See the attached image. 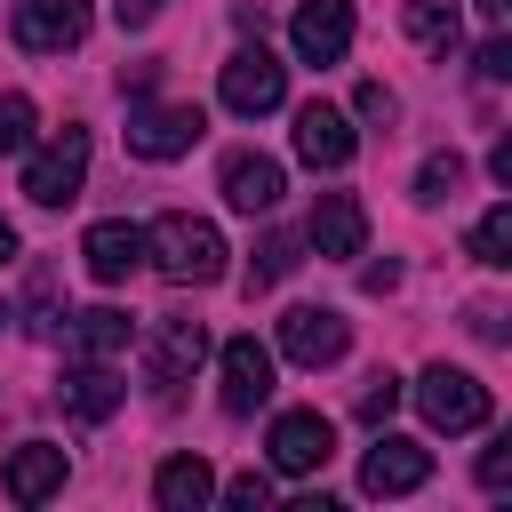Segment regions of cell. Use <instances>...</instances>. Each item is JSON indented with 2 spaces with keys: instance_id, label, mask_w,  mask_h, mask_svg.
I'll use <instances>...</instances> for the list:
<instances>
[{
  "instance_id": "1",
  "label": "cell",
  "mask_w": 512,
  "mask_h": 512,
  "mask_svg": "<svg viewBox=\"0 0 512 512\" xmlns=\"http://www.w3.org/2000/svg\"><path fill=\"white\" fill-rule=\"evenodd\" d=\"M144 256H152V272L160 280H176V288H208V280H224V232L208 224V216H184V208H168V216H152L144 224Z\"/></svg>"
},
{
  "instance_id": "24",
  "label": "cell",
  "mask_w": 512,
  "mask_h": 512,
  "mask_svg": "<svg viewBox=\"0 0 512 512\" xmlns=\"http://www.w3.org/2000/svg\"><path fill=\"white\" fill-rule=\"evenodd\" d=\"M456 184H464V152H432V160L416 168V200H424V208H440Z\"/></svg>"
},
{
  "instance_id": "13",
  "label": "cell",
  "mask_w": 512,
  "mask_h": 512,
  "mask_svg": "<svg viewBox=\"0 0 512 512\" xmlns=\"http://www.w3.org/2000/svg\"><path fill=\"white\" fill-rule=\"evenodd\" d=\"M288 40H296V64H344V48H352V0H304L296 24H288Z\"/></svg>"
},
{
  "instance_id": "5",
  "label": "cell",
  "mask_w": 512,
  "mask_h": 512,
  "mask_svg": "<svg viewBox=\"0 0 512 512\" xmlns=\"http://www.w3.org/2000/svg\"><path fill=\"white\" fill-rule=\"evenodd\" d=\"M208 136L200 104H128V152L136 160H184Z\"/></svg>"
},
{
  "instance_id": "25",
  "label": "cell",
  "mask_w": 512,
  "mask_h": 512,
  "mask_svg": "<svg viewBox=\"0 0 512 512\" xmlns=\"http://www.w3.org/2000/svg\"><path fill=\"white\" fill-rule=\"evenodd\" d=\"M32 152V96H0V160Z\"/></svg>"
},
{
  "instance_id": "15",
  "label": "cell",
  "mask_w": 512,
  "mask_h": 512,
  "mask_svg": "<svg viewBox=\"0 0 512 512\" xmlns=\"http://www.w3.org/2000/svg\"><path fill=\"white\" fill-rule=\"evenodd\" d=\"M304 240L320 248V256H360V240H368V208L352 200V192H320L312 200V224H304Z\"/></svg>"
},
{
  "instance_id": "4",
  "label": "cell",
  "mask_w": 512,
  "mask_h": 512,
  "mask_svg": "<svg viewBox=\"0 0 512 512\" xmlns=\"http://www.w3.org/2000/svg\"><path fill=\"white\" fill-rule=\"evenodd\" d=\"M80 184H88V128H56L24 160V200L32 208H64V200H80Z\"/></svg>"
},
{
  "instance_id": "3",
  "label": "cell",
  "mask_w": 512,
  "mask_h": 512,
  "mask_svg": "<svg viewBox=\"0 0 512 512\" xmlns=\"http://www.w3.org/2000/svg\"><path fill=\"white\" fill-rule=\"evenodd\" d=\"M416 408H424L432 432H480V424H488V384H480L472 368L432 360V368L416 376Z\"/></svg>"
},
{
  "instance_id": "10",
  "label": "cell",
  "mask_w": 512,
  "mask_h": 512,
  "mask_svg": "<svg viewBox=\"0 0 512 512\" xmlns=\"http://www.w3.org/2000/svg\"><path fill=\"white\" fill-rule=\"evenodd\" d=\"M432 480V448H416V440H400V432H384L368 456H360V488L368 496H416Z\"/></svg>"
},
{
  "instance_id": "26",
  "label": "cell",
  "mask_w": 512,
  "mask_h": 512,
  "mask_svg": "<svg viewBox=\"0 0 512 512\" xmlns=\"http://www.w3.org/2000/svg\"><path fill=\"white\" fill-rule=\"evenodd\" d=\"M392 408H400V376H392V368H376V376L360 384V424H384Z\"/></svg>"
},
{
  "instance_id": "8",
  "label": "cell",
  "mask_w": 512,
  "mask_h": 512,
  "mask_svg": "<svg viewBox=\"0 0 512 512\" xmlns=\"http://www.w3.org/2000/svg\"><path fill=\"white\" fill-rule=\"evenodd\" d=\"M88 24H96L88 0H16V48H32V56H64V48H80Z\"/></svg>"
},
{
  "instance_id": "9",
  "label": "cell",
  "mask_w": 512,
  "mask_h": 512,
  "mask_svg": "<svg viewBox=\"0 0 512 512\" xmlns=\"http://www.w3.org/2000/svg\"><path fill=\"white\" fill-rule=\"evenodd\" d=\"M352 152H360V136H352V120L336 104H320V96L296 104V160L304 168H328L336 176V168H352Z\"/></svg>"
},
{
  "instance_id": "30",
  "label": "cell",
  "mask_w": 512,
  "mask_h": 512,
  "mask_svg": "<svg viewBox=\"0 0 512 512\" xmlns=\"http://www.w3.org/2000/svg\"><path fill=\"white\" fill-rule=\"evenodd\" d=\"M224 504H240V512H264V504H272V480H264V472H240V480L224 488Z\"/></svg>"
},
{
  "instance_id": "12",
  "label": "cell",
  "mask_w": 512,
  "mask_h": 512,
  "mask_svg": "<svg viewBox=\"0 0 512 512\" xmlns=\"http://www.w3.org/2000/svg\"><path fill=\"white\" fill-rule=\"evenodd\" d=\"M328 456H336V424H328L320 408L272 416V464H280V472H320Z\"/></svg>"
},
{
  "instance_id": "21",
  "label": "cell",
  "mask_w": 512,
  "mask_h": 512,
  "mask_svg": "<svg viewBox=\"0 0 512 512\" xmlns=\"http://www.w3.org/2000/svg\"><path fill=\"white\" fill-rule=\"evenodd\" d=\"M408 40H416V48H432V56H448V48L464 40L456 0H408Z\"/></svg>"
},
{
  "instance_id": "36",
  "label": "cell",
  "mask_w": 512,
  "mask_h": 512,
  "mask_svg": "<svg viewBox=\"0 0 512 512\" xmlns=\"http://www.w3.org/2000/svg\"><path fill=\"white\" fill-rule=\"evenodd\" d=\"M8 256H16V224L0 216V264H8Z\"/></svg>"
},
{
  "instance_id": "34",
  "label": "cell",
  "mask_w": 512,
  "mask_h": 512,
  "mask_svg": "<svg viewBox=\"0 0 512 512\" xmlns=\"http://www.w3.org/2000/svg\"><path fill=\"white\" fill-rule=\"evenodd\" d=\"M488 176L512 192V136H496V152H488Z\"/></svg>"
},
{
  "instance_id": "37",
  "label": "cell",
  "mask_w": 512,
  "mask_h": 512,
  "mask_svg": "<svg viewBox=\"0 0 512 512\" xmlns=\"http://www.w3.org/2000/svg\"><path fill=\"white\" fill-rule=\"evenodd\" d=\"M8 320H16V312H8V304H0V336H8Z\"/></svg>"
},
{
  "instance_id": "7",
  "label": "cell",
  "mask_w": 512,
  "mask_h": 512,
  "mask_svg": "<svg viewBox=\"0 0 512 512\" xmlns=\"http://www.w3.org/2000/svg\"><path fill=\"white\" fill-rule=\"evenodd\" d=\"M344 344H352V320H344L336 304H296V312H280V352H288L296 368H328V360H344Z\"/></svg>"
},
{
  "instance_id": "28",
  "label": "cell",
  "mask_w": 512,
  "mask_h": 512,
  "mask_svg": "<svg viewBox=\"0 0 512 512\" xmlns=\"http://www.w3.org/2000/svg\"><path fill=\"white\" fill-rule=\"evenodd\" d=\"M480 488H488V496H504V488H512V440L480 448Z\"/></svg>"
},
{
  "instance_id": "20",
  "label": "cell",
  "mask_w": 512,
  "mask_h": 512,
  "mask_svg": "<svg viewBox=\"0 0 512 512\" xmlns=\"http://www.w3.org/2000/svg\"><path fill=\"white\" fill-rule=\"evenodd\" d=\"M64 400H72V416H80V424H104V416L128 400V384H120L104 360H72V376H64Z\"/></svg>"
},
{
  "instance_id": "31",
  "label": "cell",
  "mask_w": 512,
  "mask_h": 512,
  "mask_svg": "<svg viewBox=\"0 0 512 512\" xmlns=\"http://www.w3.org/2000/svg\"><path fill=\"white\" fill-rule=\"evenodd\" d=\"M360 288H368V296H384V288H400V264H392V256H384V264H360Z\"/></svg>"
},
{
  "instance_id": "18",
  "label": "cell",
  "mask_w": 512,
  "mask_h": 512,
  "mask_svg": "<svg viewBox=\"0 0 512 512\" xmlns=\"http://www.w3.org/2000/svg\"><path fill=\"white\" fill-rule=\"evenodd\" d=\"M0 480H8V496H16V504H48V496L64 488V448H56V440H24V448L8 456V472H0Z\"/></svg>"
},
{
  "instance_id": "23",
  "label": "cell",
  "mask_w": 512,
  "mask_h": 512,
  "mask_svg": "<svg viewBox=\"0 0 512 512\" xmlns=\"http://www.w3.org/2000/svg\"><path fill=\"white\" fill-rule=\"evenodd\" d=\"M472 256H480L488 272H504V264H512V200H496V208L472 224Z\"/></svg>"
},
{
  "instance_id": "16",
  "label": "cell",
  "mask_w": 512,
  "mask_h": 512,
  "mask_svg": "<svg viewBox=\"0 0 512 512\" xmlns=\"http://www.w3.org/2000/svg\"><path fill=\"white\" fill-rule=\"evenodd\" d=\"M80 256H88V272H96L104 288H120V280L144 264V224H128V216H112V224H88Z\"/></svg>"
},
{
  "instance_id": "29",
  "label": "cell",
  "mask_w": 512,
  "mask_h": 512,
  "mask_svg": "<svg viewBox=\"0 0 512 512\" xmlns=\"http://www.w3.org/2000/svg\"><path fill=\"white\" fill-rule=\"evenodd\" d=\"M352 112H360V120H392V112H400V96H392L384 80H360V96H352Z\"/></svg>"
},
{
  "instance_id": "2",
  "label": "cell",
  "mask_w": 512,
  "mask_h": 512,
  "mask_svg": "<svg viewBox=\"0 0 512 512\" xmlns=\"http://www.w3.org/2000/svg\"><path fill=\"white\" fill-rule=\"evenodd\" d=\"M216 96H224V112H240V120H264V112H280L288 104V64L256 40V48H232L224 56V80H216Z\"/></svg>"
},
{
  "instance_id": "35",
  "label": "cell",
  "mask_w": 512,
  "mask_h": 512,
  "mask_svg": "<svg viewBox=\"0 0 512 512\" xmlns=\"http://www.w3.org/2000/svg\"><path fill=\"white\" fill-rule=\"evenodd\" d=\"M472 8H480V16L496 24V32H504V16H512V0H472Z\"/></svg>"
},
{
  "instance_id": "27",
  "label": "cell",
  "mask_w": 512,
  "mask_h": 512,
  "mask_svg": "<svg viewBox=\"0 0 512 512\" xmlns=\"http://www.w3.org/2000/svg\"><path fill=\"white\" fill-rule=\"evenodd\" d=\"M472 72H480V80H512V40H504V32H488V40H480V56H472Z\"/></svg>"
},
{
  "instance_id": "6",
  "label": "cell",
  "mask_w": 512,
  "mask_h": 512,
  "mask_svg": "<svg viewBox=\"0 0 512 512\" xmlns=\"http://www.w3.org/2000/svg\"><path fill=\"white\" fill-rule=\"evenodd\" d=\"M200 360H208V328H200V320H176V312L152 320V336H144V384H152L160 400H176V384H184Z\"/></svg>"
},
{
  "instance_id": "17",
  "label": "cell",
  "mask_w": 512,
  "mask_h": 512,
  "mask_svg": "<svg viewBox=\"0 0 512 512\" xmlns=\"http://www.w3.org/2000/svg\"><path fill=\"white\" fill-rule=\"evenodd\" d=\"M56 344H64L72 360H112V352H128V312L88 304V312H72V320L56 328Z\"/></svg>"
},
{
  "instance_id": "19",
  "label": "cell",
  "mask_w": 512,
  "mask_h": 512,
  "mask_svg": "<svg viewBox=\"0 0 512 512\" xmlns=\"http://www.w3.org/2000/svg\"><path fill=\"white\" fill-rule=\"evenodd\" d=\"M208 496H216L208 456H168V464L152 472V504H160V512H200Z\"/></svg>"
},
{
  "instance_id": "14",
  "label": "cell",
  "mask_w": 512,
  "mask_h": 512,
  "mask_svg": "<svg viewBox=\"0 0 512 512\" xmlns=\"http://www.w3.org/2000/svg\"><path fill=\"white\" fill-rule=\"evenodd\" d=\"M280 192H288V176H280L272 152H232V160H224V200H232L240 216H272Z\"/></svg>"
},
{
  "instance_id": "32",
  "label": "cell",
  "mask_w": 512,
  "mask_h": 512,
  "mask_svg": "<svg viewBox=\"0 0 512 512\" xmlns=\"http://www.w3.org/2000/svg\"><path fill=\"white\" fill-rule=\"evenodd\" d=\"M472 336H488V344H504V312H496V304H472Z\"/></svg>"
},
{
  "instance_id": "11",
  "label": "cell",
  "mask_w": 512,
  "mask_h": 512,
  "mask_svg": "<svg viewBox=\"0 0 512 512\" xmlns=\"http://www.w3.org/2000/svg\"><path fill=\"white\" fill-rule=\"evenodd\" d=\"M216 368H224V416H256L272 400V352L256 336H232L216 352Z\"/></svg>"
},
{
  "instance_id": "22",
  "label": "cell",
  "mask_w": 512,
  "mask_h": 512,
  "mask_svg": "<svg viewBox=\"0 0 512 512\" xmlns=\"http://www.w3.org/2000/svg\"><path fill=\"white\" fill-rule=\"evenodd\" d=\"M296 264H304V256H296V232H264V240H256V264H248V296H256V288H280Z\"/></svg>"
},
{
  "instance_id": "33",
  "label": "cell",
  "mask_w": 512,
  "mask_h": 512,
  "mask_svg": "<svg viewBox=\"0 0 512 512\" xmlns=\"http://www.w3.org/2000/svg\"><path fill=\"white\" fill-rule=\"evenodd\" d=\"M152 8H160V0H112V16H120V32H136V24H152Z\"/></svg>"
}]
</instances>
